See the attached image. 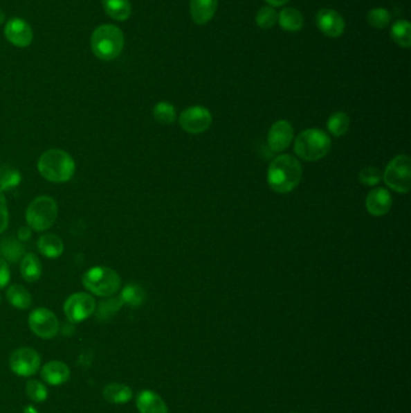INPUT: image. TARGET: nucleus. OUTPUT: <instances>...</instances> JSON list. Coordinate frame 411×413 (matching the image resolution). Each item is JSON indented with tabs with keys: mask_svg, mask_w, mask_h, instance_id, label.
Instances as JSON below:
<instances>
[{
	"mask_svg": "<svg viewBox=\"0 0 411 413\" xmlns=\"http://www.w3.org/2000/svg\"><path fill=\"white\" fill-rule=\"evenodd\" d=\"M358 178H360V182L363 185L375 186L383 180V173L376 167H365V168L360 170Z\"/></svg>",
	"mask_w": 411,
	"mask_h": 413,
	"instance_id": "nucleus-35",
	"label": "nucleus"
},
{
	"mask_svg": "<svg viewBox=\"0 0 411 413\" xmlns=\"http://www.w3.org/2000/svg\"><path fill=\"white\" fill-rule=\"evenodd\" d=\"M125 47V34L113 24H102L94 29L91 49L102 61H112L121 55Z\"/></svg>",
	"mask_w": 411,
	"mask_h": 413,
	"instance_id": "nucleus-3",
	"label": "nucleus"
},
{
	"mask_svg": "<svg viewBox=\"0 0 411 413\" xmlns=\"http://www.w3.org/2000/svg\"><path fill=\"white\" fill-rule=\"evenodd\" d=\"M219 0H191L190 12L197 24H206L215 16Z\"/></svg>",
	"mask_w": 411,
	"mask_h": 413,
	"instance_id": "nucleus-18",
	"label": "nucleus"
},
{
	"mask_svg": "<svg viewBox=\"0 0 411 413\" xmlns=\"http://www.w3.org/2000/svg\"><path fill=\"white\" fill-rule=\"evenodd\" d=\"M103 396L109 404H126L133 398V390L123 383H110L104 388Z\"/></svg>",
	"mask_w": 411,
	"mask_h": 413,
	"instance_id": "nucleus-21",
	"label": "nucleus"
},
{
	"mask_svg": "<svg viewBox=\"0 0 411 413\" xmlns=\"http://www.w3.org/2000/svg\"><path fill=\"white\" fill-rule=\"evenodd\" d=\"M37 250L42 256L47 258H61L64 253V243L60 236L55 234H45L37 240Z\"/></svg>",
	"mask_w": 411,
	"mask_h": 413,
	"instance_id": "nucleus-19",
	"label": "nucleus"
},
{
	"mask_svg": "<svg viewBox=\"0 0 411 413\" xmlns=\"http://www.w3.org/2000/svg\"><path fill=\"white\" fill-rule=\"evenodd\" d=\"M302 175V165L295 157L280 155L271 161L266 172V182L273 191L289 193L298 186Z\"/></svg>",
	"mask_w": 411,
	"mask_h": 413,
	"instance_id": "nucleus-1",
	"label": "nucleus"
},
{
	"mask_svg": "<svg viewBox=\"0 0 411 413\" xmlns=\"http://www.w3.org/2000/svg\"><path fill=\"white\" fill-rule=\"evenodd\" d=\"M383 179L388 188L394 191L409 193L411 188V162L409 156L401 154L390 161L383 172Z\"/></svg>",
	"mask_w": 411,
	"mask_h": 413,
	"instance_id": "nucleus-7",
	"label": "nucleus"
},
{
	"mask_svg": "<svg viewBox=\"0 0 411 413\" xmlns=\"http://www.w3.org/2000/svg\"><path fill=\"white\" fill-rule=\"evenodd\" d=\"M392 196L387 188H373L365 198V206L370 216H386L392 206Z\"/></svg>",
	"mask_w": 411,
	"mask_h": 413,
	"instance_id": "nucleus-15",
	"label": "nucleus"
},
{
	"mask_svg": "<svg viewBox=\"0 0 411 413\" xmlns=\"http://www.w3.org/2000/svg\"><path fill=\"white\" fill-rule=\"evenodd\" d=\"M212 123V115L208 109L201 105L187 108L180 114L179 123L183 131L191 134H199L209 130Z\"/></svg>",
	"mask_w": 411,
	"mask_h": 413,
	"instance_id": "nucleus-11",
	"label": "nucleus"
},
{
	"mask_svg": "<svg viewBox=\"0 0 411 413\" xmlns=\"http://www.w3.org/2000/svg\"><path fill=\"white\" fill-rule=\"evenodd\" d=\"M21 182V174L16 169H6L0 172V190H11L19 185Z\"/></svg>",
	"mask_w": 411,
	"mask_h": 413,
	"instance_id": "nucleus-34",
	"label": "nucleus"
},
{
	"mask_svg": "<svg viewBox=\"0 0 411 413\" xmlns=\"http://www.w3.org/2000/svg\"><path fill=\"white\" fill-rule=\"evenodd\" d=\"M277 22V12L273 6H263L256 14V24L262 29H271Z\"/></svg>",
	"mask_w": 411,
	"mask_h": 413,
	"instance_id": "nucleus-33",
	"label": "nucleus"
},
{
	"mask_svg": "<svg viewBox=\"0 0 411 413\" xmlns=\"http://www.w3.org/2000/svg\"><path fill=\"white\" fill-rule=\"evenodd\" d=\"M97 310V302L93 296L89 292H75L69 296L64 302L63 310L66 319L73 324L82 323L84 320L89 319Z\"/></svg>",
	"mask_w": 411,
	"mask_h": 413,
	"instance_id": "nucleus-8",
	"label": "nucleus"
},
{
	"mask_svg": "<svg viewBox=\"0 0 411 413\" xmlns=\"http://www.w3.org/2000/svg\"><path fill=\"white\" fill-rule=\"evenodd\" d=\"M19 237L22 240H28L29 237H30V229H29L28 226L19 229Z\"/></svg>",
	"mask_w": 411,
	"mask_h": 413,
	"instance_id": "nucleus-38",
	"label": "nucleus"
},
{
	"mask_svg": "<svg viewBox=\"0 0 411 413\" xmlns=\"http://www.w3.org/2000/svg\"><path fill=\"white\" fill-rule=\"evenodd\" d=\"M332 141L326 132L320 128H309L295 138V152L304 161H318L328 155Z\"/></svg>",
	"mask_w": 411,
	"mask_h": 413,
	"instance_id": "nucleus-4",
	"label": "nucleus"
},
{
	"mask_svg": "<svg viewBox=\"0 0 411 413\" xmlns=\"http://www.w3.org/2000/svg\"><path fill=\"white\" fill-rule=\"evenodd\" d=\"M6 300L17 310H28L33 302L30 292L21 284H12L8 288Z\"/></svg>",
	"mask_w": 411,
	"mask_h": 413,
	"instance_id": "nucleus-23",
	"label": "nucleus"
},
{
	"mask_svg": "<svg viewBox=\"0 0 411 413\" xmlns=\"http://www.w3.org/2000/svg\"><path fill=\"white\" fill-rule=\"evenodd\" d=\"M9 367L15 375L30 377L40 370L42 357L33 348H19L10 355Z\"/></svg>",
	"mask_w": 411,
	"mask_h": 413,
	"instance_id": "nucleus-10",
	"label": "nucleus"
},
{
	"mask_svg": "<svg viewBox=\"0 0 411 413\" xmlns=\"http://www.w3.org/2000/svg\"><path fill=\"white\" fill-rule=\"evenodd\" d=\"M0 254L4 256V260L17 263L24 258V248L19 240L14 238H5L0 242Z\"/></svg>",
	"mask_w": 411,
	"mask_h": 413,
	"instance_id": "nucleus-26",
	"label": "nucleus"
},
{
	"mask_svg": "<svg viewBox=\"0 0 411 413\" xmlns=\"http://www.w3.org/2000/svg\"><path fill=\"white\" fill-rule=\"evenodd\" d=\"M293 127L286 120H279L273 126L268 133V146L274 152H282L286 150L293 141Z\"/></svg>",
	"mask_w": 411,
	"mask_h": 413,
	"instance_id": "nucleus-13",
	"label": "nucleus"
},
{
	"mask_svg": "<svg viewBox=\"0 0 411 413\" xmlns=\"http://www.w3.org/2000/svg\"><path fill=\"white\" fill-rule=\"evenodd\" d=\"M37 172L42 178L53 184H63L71 180L76 172L73 156L62 149H50L37 160Z\"/></svg>",
	"mask_w": 411,
	"mask_h": 413,
	"instance_id": "nucleus-2",
	"label": "nucleus"
},
{
	"mask_svg": "<svg viewBox=\"0 0 411 413\" xmlns=\"http://www.w3.org/2000/svg\"><path fill=\"white\" fill-rule=\"evenodd\" d=\"M121 299L123 305L129 307H139L146 300V292L144 288L140 287L136 283H128L126 287H123L121 294L118 296Z\"/></svg>",
	"mask_w": 411,
	"mask_h": 413,
	"instance_id": "nucleus-25",
	"label": "nucleus"
},
{
	"mask_svg": "<svg viewBox=\"0 0 411 413\" xmlns=\"http://www.w3.org/2000/svg\"><path fill=\"white\" fill-rule=\"evenodd\" d=\"M104 11L112 19L123 22L131 17V4L129 0H102Z\"/></svg>",
	"mask_w": 411,
	"mask_h": 413,
	"instance_id": "nucleus-24",
	"label": "nucleus"
},
{
	"mask_svg": "<svg viewBox=\"0 0 411 413\" xmlns=\"http://www.w3.org/2000/svg\"><path fill=\"white\" fill-rule=\"evenodd\" d=\"M328 131L334 137H341L345 134L350 128V118L344 112H336L332 114L327 121Z\"/></svg>",
	"mask_w": 411,
	"mask_h": 413,
	"instance_id": "nucleus-27",
	"label": "nucleus"
},
{
	"mask_svg": "<svg viewBox=\"0 0 411 413\" xmlns=\"http://www.w3.org/2000/svg\"><path fill=\"white\" fill-rule=\"evenodd\" d=\"M11 279V270L10 265L6 260L0 258V290H3L10 284Z\"/></svg>",
	"mask_w": 411,
	"mask_h": 413,
	"instance_id": "nucleus-37",
	"label": "nucleus"
},
{
	"mask_svg": "<svg viewBox=\"0 0 411 413\" xmlns=\"http://www.w3.org/2000/svg\"><path fill=\"white\" fill-rule=\"evenodd\" d=\"M268 4H271V6H281V5H285L286 3H289L290 0H266Z\"/></svg>",
	"mask_w": 411,
	"mask_h": 413,
	"instance_id": "nucleus-39",
	"label": "nucleus"
},
{
	"mask_svg": "<svg viewBox=\"0 0 411 413\" xmlns=\"http://www.w3.org/2000/svg\"><path fill=\"white\" fill-rule=\"evenodd\" d=\"M19 272L27 283H35L42 278V263L40 258L33 253L24 254L21 258Z\"/></svg>",
	"mask_w": 411,
	"mask_h": 413,
	"instance_id": "nucleus-20",
	"label": "nucleus"
},
{
	"mask_svg": "<svg viewBox=\"0 0 411 413\" xmlns=\"http://www.w3.org/2000/svg\"><path fill=\"white\" fill-rule=\"evenodd\" d=\"M152 114L154 120L161 125H172L176 120V110L168 102H158L154 105Z\"/></svg>",
	"mask_w": 411,
	"mask_h": 413,
	"instance_id": "nucleus-29",
	"label": "nucleus"
},
{
	"mask_svg": "<svg viewBox=\"0 0 411 413\" xmlns=\"http://www.w3.org/2000/svg\"><path fill=\"white\" fill-rule=\"evenodd\" d=\"M58 213L60 209L55 198L46 195L37 196L26 211L27 226L35 232H45L55 225Z\"/></svg>",
	"mask_w": 411,
	"mask_h": 413,
	"instance_id": "nucleus-6",
	"label": "nucleus"
},
{
	"mask_svg": "<svg viewBox=\"0 0 411 413\" xmlns=\"http://www.w3.org/2000/svg\"><path fill=\"white\" fill-rule=\"evenodd\" d=\"M26 392H27L29 399L34 401V403H37V404L44 403L48 396V390H47L46 385L37 380H28V383L26 385Z\"/></svg>",
	"mask_w": 411,
	"mask_h": 413,
	"instance_id": "nucleus-31",
	"label": "nucleus"
},
{
	"mask_svg": "<svg viewBox=\"0 0 411 413\" xmlns=\"http://www.w3.org/2000/svg\"><path fill=\"white\" fill-rule=\"evenodd\" d=\"M4 34L8 42L16 47L24 49L33 42V29L26 19L21 17L10 19L5 26Z\"/></svg>",
	"mask_w": 411,
	"mask_h": 413,
	"instance_id": "nucleus-12",
	"label": "nucleus"
},
{
	"mask_svg": "<svg viewBox=\"0 0 411 413\" xmlns=\"http://www.w3.org/2000/svg\"><path fill=\"white\" fill-rule=\"evenodd\" d=\"M122 306L123 304L120 297H112V299L102 301L98 305L97 318L100 320L110 319L112 315H116L117 312L121 310Z\"/></svg>",
	"mask_w": 411,
	"mask_h": 413,
	"instance_id": "nucleus-30",
	"label": "nucleus"
},
{
	"mask_svg": "<svg viewBox=\"0 0 411 413\" xmlns=\"http://www.w3.org/2000/svg\"><path fill=\"white\" fill-rule=\"evenodd\" d=\"M30 331L42 340H51L60 333V320L52 310L40 307L30 312L28 317Z\"/></svg>",
	"mask_w": 411,
	"mask_h": 413,
	"instance_id": "nucleus-9",
	"label": "nucleus"
},
{
	"mask_svg": "<svg viewBox=\"0 0 411 413\" xmlns=\"http://www.w3.org/2000/svg\"><path fill=\"white\" fill-rule=\"evenodd\" d=\"M24 413H39V412H37V410L35 409V407H33V406H30V405H28V406H26V407H24Z\"/></svg>",
	"mask_w": 411,
	"mask_h": 413,
	"instance_id": "nucleus-40",
	"label": "nucleus"
},
{
	"mask_svg": "<svg viewBox=\"0 0 411 413\" xmlns=\"http://www.w3.org/2000/svg\"><path fill=\"white\" fill-rule=\"evenodd\" d=\"M391 38L401 47H410L411 24L408 21H397L391 29Z\"/></svg>",
	"mask_w": 411,
	"mask_h": 413,
	"instance_id": "nucleus-28",
	"label": "nucleus"
},
{
	"mask_svg": "<svg viewBox=\"0 0 411 413\" xmlns=\"http://www.w3.org/2000/svg\"><path fill=\"white\" fill-rule=\"evenodd\" d=\"M318 28L329 38H339L345 30V21L336 10L322 9L316 15Z\"/></svg>",
	"mask_w": 411,
	"mask_h": 413,
	"instance_id": "nucleus-14",
	"label": "nucleus"
},
{
	"mask_svg": "<svg viewBox=\"0 0 411 413\" xmlns=\"http://www.w3.org/2000/svg\"><path fill=\"white\" fill-rule=\"evenodd\" d=\"M367 21L374 28H386L391 22V15H390L387 10L383 9V8H375V9H372L368 12Z\"/></svg>",
	"mask_w": 411,
	"mask_h": 413,
	"instance_id": "nucleus-32",
	"label": "nucleus"
},
{
	"mask_svg": "<svg viewBox=\"0 0 411 413\" xmlns=\"http://www.w3.org/2000/svg\"><path fill=\"white\" fill-rule=\"evenodd\" d=\"M8 226H9V206L4 193L0 190V235L8 230Z\"/></svg>",
	"mask_w": 411,
	"mask_h": 413,
	"instance_id": "nucleus-36",
	"label": "nucleus"
},
{
	"mask_svg": "<svg viewBox=\"0 0 411 413\" xmlns=\"http://www.w3.org/2000/svg\"><path fill=\"white\" fill-rule=\"evenodd\" d=\"M277 22L280 24L281 28L286 32L295 33L303 28V15L300 14V11L297 9L286 8L277 14Z\"/></svg>",
	"mask_w": 411,
	"mask_h": 413,
	"instance_id": "nucleus-22",
	"label": "nucleus"
},
{
	"mask_svg": "<svg viewBox=\"0 0 411 413\" xmlns=\"http://www.w3.org/2000/svg\"><path fill=\"white\" fill-rule=\"evenodd\" d=\"M136 409L140 413H169L167 404L152 390H143L136 396Z\"/></svg>",
	"mask_w": 411,
	"mask_h": 413,
	"instance_id": "nucleus-17",
	"label": "nucleus"
},
{
	"mask_svg": "<svg viewBox=\"0 0 411 413\" xmlns=\"http://www.w3.org/2000/svg\"><path fill=\"white\" fill-rule=\"evenodd\" d=\"M42 378L47 385H64L71 378V369L66 362L52 360L42 367Z\"/></svg>",
	"mask_w": 411,
	"mask_h": 413,
	"instance_id": "nucleus-16",
	"label": "nucleus"
},
{
	"mask_svg": "<svg viewBox=\"0 0 411 413\" xmlns=\"http://www.w3.org/2000/svg\"><path fill=\"white\" fill-rule=\"evenodd\" d=\"M0 304H1V296H0Z\"/></svg>",
	"mask_w": 411,
	"mask_h": 413,
	"instance_id": "nucleus-42",
	"label": "nucleus"
},
{
	"mask_svg": "<svg viewBox=\"0 0 411 413\" xmlns=\"http://www.w3.org/2000/svg\"><path fill=\"white\" fill-rule=\"evenodd\" d=\"M4 21H5L4 11H3V10L0 9V26H1V24H4Z\"/></svg>",
	"mask_w": 411,
	"mask_h": 413,
	"instance_id": "nucleus-41",
	"label": "nucleus"
},
{
	"mask_svg": "<svg viewBox=\"0 0 411 413\" xmlns=\"http://www.w3.org/2000/svg\"><path fill=\"white\" fill-rule=\"evenodd\" d=\"M82 285L93 295L112 297L121 290L122 281L115 270L107 266H95L84 273Z\"/></svg>",
	"mask_w": 411,
	"mask_h": 413,
	"instance_id": "nucleus-5",
	"label": "nucleus"
}]
</instances>
